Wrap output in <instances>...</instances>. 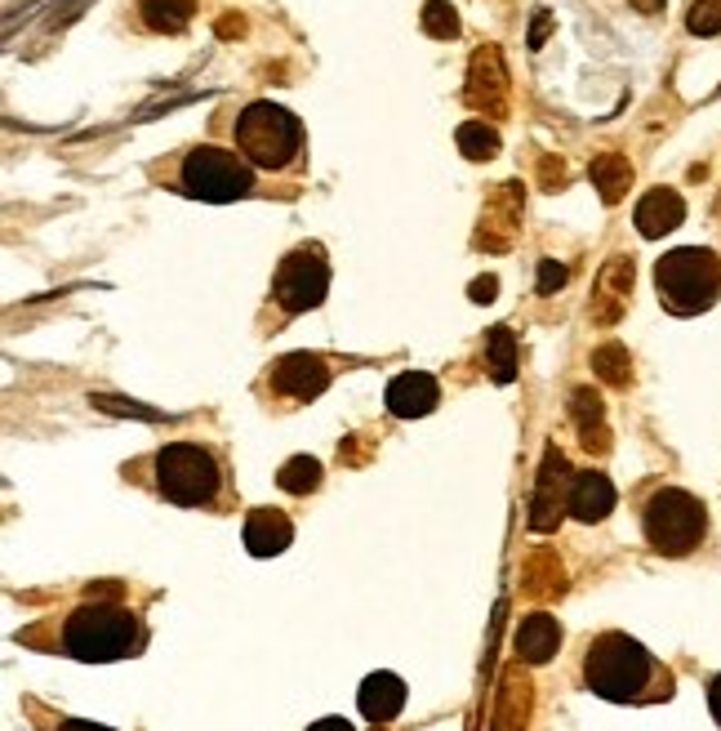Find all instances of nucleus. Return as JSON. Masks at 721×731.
<instances>
[{
    "mask_svg": "<svg viewBox=\"0 0 721 731\" xmlns=\"http://www.w3.org/2000/svg\"><path fill=\"white\" fill-rule=\"evenodd\" d=\"M579 674L592 696L611 700V705H659L677 691L672 669L650 647H642L637 638H628L620 630H606L588 643Z\"/></svg>",
    "mask_w": 721,
    "mask_h": 731,
    "instance_id": "nucleus-1",
    "label": "nucleus"
},
{
    "mask_svg": "<svg viewBox=\"0 0 721 731\" xmlns=\"http://www.w3.org/2000/svg\"><path fill=\"white\" fill-rule=\"evenodd\" d=\"M148 482L152 491L174 504V508H209V513H223L227 499H232V486H227V464L214 447L205 442H165L157 447L148 460Z\"/></svg>",
    "mask_w": 721,
    "mask_h": 731,
    "instance_id": "nucleus-2",
    "label": "nucleus"
},
{
    "mask_svg": "<svg viewBox=\"0 0 721 731\" xmlns=\"http://www.w3.org/2000/svg\"><path fill=\"white\" fill-rule=\"evenodd\" d=\"M148 647V624L139 611L126 602H80L63 615L58 630V652L85 665H111V660H130Z\"/></svg>",
    "mask_w": 721,
    "mask_h": 731,
    "instance_id": "nucleus-3",
    "label": "nucleus"
},
{
    "mask_svg": "<svg viewBox=\"0 0 721 731\" xmlns=\"http://www.w3.org/2000/svg\"><path fill=\"white\" fill-rule=\"evenodd\" d=\"M232 139H236V152L263 174H290V170H303V161H308L303 121L272 98L246 103L232 121Z\"/></svg>",
    "mask_w": 721,
    "mask_h": 731,
    "instance_id": "nucleus-4",
    "label": "nucleus"
},
{
    "mask_svg": "<svg viewBox=\"0 0 721 731\" xmlns=\"http://www.w3.org/2000/svg\"><path fill=\"white\" fill-rule=\"evenodd\" d=\"M259 187V170L240 157L236 148H218V143H196L179 157L174 165V192L209 201V205H227V201H246Z\"/></svg>",
    "mask_w": 721,
    "mask_h": 731,
    "instance_id": "nucleus-5",
    "label": "nucleus"
},
{
    "mask_svg": "<svg viewBox=\"0 0 721 731\" xmlns=\"http://www.w3.org/2000/svg\"><path fill=\"white\" fill-rule=\"evenodd\" d=\"M655 290L672 318H699L721 299V255L708 246L668 250L655 264Z\"/></svg>",
    "mask_w": 721,
    "mask_h": 731,
    "instance_id": "nucleus-6",
    "label": "nucleus"
},
{
    "mask_svg": "<svg viewBox=\"0 0 721 731\" xmlns=\"http://www.w3.org/2000/svg\"><path fill=\"white\" fill-rule=\"evenodd\" d=\"M642 531L655 553L690 558L708 540V508L699 495H690L681 486H659L642 504Z\"/></svg>",
    "mask_w": 721,
    "mask_h": 731,
    "instance_id": "nucleus-7",
    "label": "nucleus"
},
{
    "mask_svg": "<svg viewBox=\"0 0 721 731\" xmlns=\"http://www.w3.org/2000/svg\"><path fill=\"white\" fill-rule=\"evenodd\" d=\"M330 294V259L316 241L294 246L277 272H272V303L281 308V318H299V312L321 308Z\"/></svg>",
    "mask_w": 721,
    "mask_h": 731,
    "instance_id": "nucleus-8",
    "label": "nucleus"
},
{
    "mask_svg": "<svg viewBox=\"0 0 721 731\" xmlns=\"http://www.w3.org/2000/svg\"><path fill=\"white\" fill-rule=\"evenodd\" d=\"M330 379H334V366L321 353H286L263 375V384L286 401H312L330 388Z\"/></svg>",
    "mask_w": 721,
    "mask_h": 731,
    "instance_id": "nucleus-9",
    "label": "nucleus"
},
{
    "mask_svg": "<svg viewBox=\"0 0 721 731\" xmlns=\"http://www.w3.org/2000/svg\"><path fill=\"white\" fill-rule=\"evenodd\" d=\"M463 98H467L472 112H486V117H504L508 112V72H504V54L495 45H481L472 54Z\"/></svg>",
    "mask_w": 721,
    "mask_h": 731,
    "instance_id": "nucleus-10",
    "label": "nucleus"
},
{
    "mask_svg": "<svg viewBox=\"0 0 721 731\" xmlns=\"http://www.w3.org/2000/svg\"><path fill=\"white\" fill-rule=\"evenodd\" d=\"M521 201H526L521 183H499L486 196V205H481V228H476L472 246L476 250H508L521 233Z\"/></svg>",
    "mask_w": 721,
    "mask_h": 731,
    "instance_id": "nucleus-11",
    "label": "nucleus"
},
{
    "mask_svg": "<svg viewBox=\"0 0 721 731\" xmlns=\"http://www.w3.org/2000/svg\"><path fill=\"white\" fill-rule=\"evenodd\" d=\"M566 495H570V469H566V455L557 447L544 451V469H539V486H535V508H530V531H552L561 522V508H566Z\"/></svg>",
    "mask_w": 721,
    "mask_h": 731,
    "instance_id": "nucleus-12",
    "label": "nucleus"
},
{
    "mask_svg": "<svg viewBox=\"0 0 721 731\" xmlns=\"http://www.w3.org/2000/svg\"><path fill=\"white\" fill-rule=\"evenodd\" d=\"M628 294H633V255H615L606 268L596 272V294H592V322L601 326H615L628 308Z\"/></svg>",
    "mask_w": 721,
    "mask_h": 731,
    "instance_id": "nucleus-13",
    "label": "nucleus"
},
{
    "mask_svg": "<svg viewBox=\"0 0 721 731\" xmlns=\"http://www.w3.org/2000/svg\"><path fill=\"white\" fill-rule=\"evenodd\" d=\"M437 401H441V384L428 370H401L384 393V406L397 420H423V415L437 410Z\"/></svg>",
    "mask_w": 721,
    "mask_h": 731,
    "instance_id": "nucleus-14",
    "label": "nucleus"
},
{
    "mask_svg": "<svg viewBox=\"0 0 721 731\" xmlns=\"http://www.w3.org/2000/svg\"><path fill=\"white\" fill-rule=\"evenodd\" d=\"M615 508V482L606 473H574L570 477V495H566V513L574 522H583V527H592V522H606Z\"/></svg>",
    "mask_w": 721,
    "mask_h": 731,
    "instance_id": "nucleus-15",
    "label": "nucleus"
},
{
    "mask_svg": "<svg viewBox=\"0 0 721 731\" xmlns=\"http://www.w3.org/2000/svg\"><path fill=\"white\" fill-rule=\"evenodd\" d=\"M633 224H637V233H642L646 241H655V237L681 228V224H686V201H681V192H672V187H650V192L637 201Z\"/></svg>",
    "mask_w": 721,
    "mask_h": 731,
    "instance_id": "nucleus-16",
    "label": "nucleus"
},
{
    "mask_svg": "<svg viewBox=\"0 0 721 731\" xmlns=\"http://www.w3.org/2000/svg\"><path fill=\"white\" fill-rule=\"evenodd\" d=\"M240 536H246V549L255 558H277V553H286L294 545V522L281 508H250L246 531H240Z\"/></svg>",
    "mask_w": 721,
    "mask_h": 731,
    "instance_id": "nucleus-17",
    "label": "nucleus"
},
{
    "mask_svg": "<svg viewBox=\"0 0 721 731\" xmlns=\"http://www.w3.org/2000/svg\"><path fill=\"white\" fill-rule=\"evenodd\" d=\"M406 682L397 678V674H388V669H379V674H370L366 682H360V691H356V709L366 713L370 722H392L401 709H406Z\"/></svg>",
    "mask_w": 721,
    "mask_h": 731,
    "instance_id": "nucleus-18",
    "label": "nucleus"
},
{
    "mask_svg": "<svg viewBox=\"0 0 721 731\" xmlns=\"http://www.w3.org/2000/svg\"><path fill=\"white\" fill-rule=\"evenodd\" d=\"M513 647H517V656H521L526 665H548V660L561 652V624H557V615H548V611L526 615V620L517 624Z\"/></svg>",
    "mask_w": 721,
    "mask_h": 731,
    "instance_id": "nucleus-19",
    "label": "nucleus"
},
{
    "mask_svg": "<svg viewBox=\"0 0 721 731\" xmlns=\"http://www.w3.org/2000/svg\"><path fill=\"white\" fill-rule=\"evenodd\" d=\"M588 179L596 187V196L606 201V205H620L633 187V161L624 152H596L592 165H588Z\"/></svg>",
    "mask_w": 721,
    "mask_h": 731,
    "instance_id": "nucleus-20",
    "label": "nucleus"
},
{
    "mask_svg": "<svg viewBox=\"0 0 721 731\" xmlns=\"http://www.w3.org/2000/svg\"><path fill=\"white\" fill-rule=\"evenodd\" d=\"M192 14H196V0H139V19L148 32L174 36L192 23Z\"/></svg>",
    "mask_w": 721,
    "mask_h": 731,
    "instance_id": "nucleus-21",
    "label": "nucleus"
},
{
    "mask_svg": "<svg viewBox=\"0 0 721 731\" xmlns=\"http://www.w3.org/2000/svg\"><path fill=\"white\" fill-rule=\"evenodd\" d=\"M486 366H491L495 384H513L517 379V335L508 326H491L486 331Z\"/></svg>",
    "mask_w": 721,
    "mask_h": 731,
    "instance_id": "nucleus-22",
    "label": "nucleus"
},
{
    "mask_svg": "<svg viewBox=\"0 0 721 731\" xmlns=\"http://www.w3.org/2000/svg\"><path fill=\"white\" fill-rule=\"evenodd\" d=\"M321 482H325V469H321L316 455H294V460H286L281 473H277V486L290 491V495H312Z\"/></svg>",
    "mask_w": 721,
    "mask_h": 731,
    "instance_id": "nucleus-23",
    "label": "nucleus"
},
{
    "mask_svg": "<svg viewBox=\"0 0 721 731\" xmlns=\"http://www.w3.org/2000/svg\"><path fill=\"white\" fill-rule=\"evenodd\" d=\"M454 143H459V152H463L467 161H491V157H499V135H495L486 121H463V126L454 130Z\"/></svg>",
    "mask_w": 721,
    "mask_h": 731,
    "instance_id": "nucleus-24",
    "label": "nucleus"
},
{
    "mask_svg": "<svg viewBox=\"0 0 721 731\" xmlns=\"http://www.w3.org/2000/svg\"><path fill=\"white\" fill-rule=\"evenodd\" d=\"M633 362H628V348L624 344H601L596 353H592V370L601 375V379H606V384H628V370Z\"/></svg>",
    "mask_w": 721,
    "mask_h": 731,
    "instance_id": "nucleus-25",
    "label": "nucleus"
},
{
    "mask_svg": "<svg viewBox=\"0 0 721 731\" xmlns=\"http://www.w3.org/2000/svg\"><path fill=\"white\" fill-rule=\"evenodd\" d=\"M419 28L432 36V41H454L459 36V14L445 6V0H428L419 10Z\"/></svg>",
    "mask_w": 721,
    "mask_h": 731,
    "instance_id": "nucleus-26",
    "label": "nucleus"
},
{
    "mask_svg": "<svg viewBox=\"0 0 721 731\" xmlns=\"http://www.w3.org/2000/svg\"><path fill=\"white\" fill-rule=\"evenodd\" d=\"M690 36H721V0H695L686 14Z\"/></svg>",
    "mask_w": 721,
    "mask_h": 731,
    "instance_id": "nucleus-27",
    "label": "nucleus"
},
{
    "mask_svg": "<svg viewBox=\"0 0 721 731\" xmlns=\"http://www.w3.org/2000/svg\"><path fill=\"white\" fill-rule=\"evenodd\" d=\"M570 410H574V420H579L583 438L592 442V424H601V397H596L592 388H574V397H570Z\"/></svg>",
    "mask_w": 721,
    "mask_h": 731,
    "instance_id": "nucleus-28",
    "label": "nucleus"
},
{
    "mask_svg": "<svg viewBox=\"0 0 721 731\" xmlns=\"http://www.w3.org/2000/svg\"><path fill=\"white\" fill-rule=\"evenodd\" d=\"M98 410H111V415H143V420H161V410H148V406H134L126 397H111V393H94L89 397Z\"/></svg>",
    "mask_w": 721,
    "mask_h": 731,
    "instance_id": "nucleus-29",
    "label": "nucleus"
},
{
    "mask_svg": "<svg viewBox=\"0 0 721 731\" xmlns=\"http://www.w3.org/2000/svg\"><path fill=\"white\" fill-rule=\"evenodd\" d=\"M557 286H566V264L544 259V264H539V294H552Z\"/></svg>",
    "mask_w": 721,
    "mask_h": 731,
    "instance_id": "nucleus-30",
    "label": "nucleus"
},
{
    "mask_svg": "<svg viewBox=\"0 0 721 731\" xmlns=\"http://www.w3.org/2000/svg\"><path fill=\"white\" fill-rule=\"evenodd\" d=\"M495 294H499V277H476V281L467 286V299H472V303H495Z\"/></svg>",
    "mask_w": 721,
    "mask_h": 731,
    "instance_id": "nucleus-31",
    "label": "nucleus"
},
{
    "mask_svg": "<svg viewBox=\"0 0 721 731\" xmlns=\"http://www.w3.org/2000/svg\"><path fill=\"white\" fill-rule=\"evenodd\" d=\"M308 731H356V722H347V718H338V713H330V718H316Z\"/></svg>",
    "mask_w": 721,
    "mask_h": 731,
    "instance_id": "nucleus-32",
    "label": "nucleus"
},
{
    "mask_svg": "<svg viewBox=\"0 0 721 731\" xmlns=\"http://www.w3.org/2000/svg\"><path fill=\"white\" fill-rule=\"evenodd\" d=\"M54 731H116V727H103V722H89V718H63Z\"/></svg>",
    "mask_w": 721,
    "mask_h": 731,
    "instance_id": "nucleus-33",
    "label": "nucleus"
},
{
    "mask_svg": "<svg viewBox=\"0 0 721 731\" xmlns=\"http://www.w3.org/2000/svg\"><path fill=\"white\" fill-rule=\"evenodd\" d=\"M548 32H552V14H539V19H535V28H530V50H539Z\"/></svg>",
    "mask_w": 721,
    "mask_h": 731,
    "instance_id": "nucleus-34",
    "label": "nucleus"
},
{
    "mask_svg": "<svg viewBox=\"0 0 721 731\" xmlns=\"http://www.w3.org/2000/svg\"><path fill=\"white\" fill-rule=\"evenodd\" d=\"M708 709H712V718H717V727H721V674L708 678Z\"/></svg>",
    "mask_w": 721,
    "mask_h": 731,
    "instance_id": "nucleus-35",
    "label": "nucleus"
},
{
    "mask_svg": "<svg viewBox=\"0 0 721 731\" xmlns=\"http://www.w3.org/2000/svg\"><path fill=\"white\" fill-rule=\"evenodd\" d=\"M633 10H642V14H659V10H664V0H633Z\"/></svg>",
    "mask_w": 721,
    "mask_h": 731,
    "instance_id": "nucleus-36",
    "label": "nucleus"
}]
</instances>
